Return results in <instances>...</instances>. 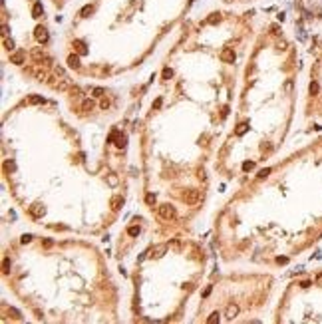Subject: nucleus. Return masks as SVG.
<instances>
[{
  "mask_svg": "<svg viewBox=\"0 0 322 324\" xmlns=\"http://www.w3.org/2000/svg\"><path fill=\"white\" fill-rule=\"evenodd\" d=\"M181 199L185 201V205H197L201 201V193H199V189H195V187H189V189H185L183 193H181Z\"/></svg>",
  "mask_w": 322,
  "mask_h": 324,
  "instance_id": "obj_1",
  "label": "nucleus"
},
{
  "mask_svg": "<svg viewBox=\"0 0 322 324\" xmlns=\"http://www.w3.org/2000/svg\"><path fill=\"white\" fill-rule=\"evenodd\" d=\"M157 213H159L161 219H165V221H171V219H175L177 217V211L173 205H169V203H163V205L157 207Z\"/></svg>",
  "mask_w": 322,
  "mask_h": 324,
  "instance_id": "obj_2",
  "label": "nucleus"
},
{
  "mask_svg": "<svg viewBox=\"0 0 322 324\" xmlns=\"http://www.w3.org/2000/svg\"><path fill=\"white\" fill-rule=\"evenodd\" d=\"M235 60H237V54H235V50H233V48H223V50H221V62L233 64Z\"/></svg>",
  "mask_w": 322,
  "mask_h": 324,
  "instance_id": "obj_3",
  "label": "nucleus"
},
{
  "mask_svg": "<svg viewBox=\"0 0 322 324\" xmlns=\"http://www.w3.org/2000/svg\"><path fill=\"white\" fill-rule=\"evenodd\" d=\"M34 38L38 40L40 44H46L48 42V30L44 28V26H36V30H34Z\"/></svg>",
  "mask_w": 322,
  "mask_h": 324,
  "instance_id": "obj_4",
  "label": "nucleus"
},
{
  "mask_svg": "<svg viewBox=\"0 0 322 324\" xmlns=\"http://www.w3.org/2000/svg\"><path fill=\"white\" fill-rule=\"evenodd\" d=\"M239 316V306L237 304H227V308H225V318L227 320H235Z\"/></svg>",
  "mask_w": 322,
  "mask_h": 324,
  "instance_id": "obj_5",
  "label": "nucleus"
},
{
  "mask_svg": "<svg viewBox=\"0 0 322 324\" xmlns=\"http://www.w3.org/2000/svg\"><path fill=\"white\" fill-rule=\"evenodd\" d=\"M32 58H34V60H36V62H40V64L44 62V64H46V66H50V62H52V60H50V58H48L46 54H44L42 50H40V48H36V50H34V52H32Z\"/></svg>",
  "mask_w": 322,
  "mask_h": 324,
  "instance_id": "obj_6",
  "label": "nucleus"
},
{
  "mask_svg": "<svg viewBox=\"0 0 322 324\" xmlns=\"http://www.w3.org/2000/svg\"><path fill=\"white\" fill-rule=\"evenodd\" d=\"M24 60H26V54H24L22 50H18V52H14L12 56H10V62H12V64H16V66H22V64H24Z\"/></svg>",
  "mask_w": 322,
  "mask_h": 324,
  "instance_id": "obj_7",
  "label": "nucleus"
},
{
  "mask_svg": "<svg viewBox=\"0 0 322 324\" xmlns=\"http://www.w3.org/2000/svg\"><path fill=\"white\" fill-rule=\"evenodd\" d=\"M167 245H157V247H153L151 249V258H161L163 255H165V251H167Z\"/></svg>",
  "mask_w": 322,
  "mask_h": 324,
  "instance_id": "obj_8",
  "label": "nucleus"
},
{
  "mask_svg": "<svg viewBox=\"0 0 322 324\" xmlns=\"http://www.w3.org/2000/svg\"><path fill=\"white\" fill-rule=\"evenodd\" d=\"M68 66L70 68H74V70H80V54H70L68 56Z\"/></svg>",
  "mask_w": 322,
  "mask_h": 324,
  "instance_id": "obj_9",
  "label": "nucleus"
},
{
  "mask_svg": "<svg viewBox=\"0 0 322 324\" xmlns=\"http://www.w3.org/2000/svg\"><path fill=\"white\" fill-rule=\"evenodd\" d=\"M30 213H32L34 217H42V215L46 213V209H44V207L40 205V203H34V205L30 207Z\"/></svg>",
  "mask_w": 322,
  "mask_h": 324,
  "instance_id": "obj_10",
  "label": "nucleus"
},
{
  "mask_svg": "<svg viewBox=\"0 0 322 324\" xmlns=\"http://www.w3.org/2000/svg\"><path fill=\"white\" fill-rule=\"evenodd\" d=\"M74 46H76V52L80 54V56H85V54H88V46H85L82 40H76V42H74Z\"/></svg>",
  "mask_w": 322,
  "mask_h": 324,
  "instance_id": "obj_11",
  "label": "nucleus"
},
{
  "mask_svg": "<svg viewBox=\"0 0 322 324\" xmlns=\"http://www.w3.org/2000/svg\"><path fill=\"white\" fill-rule=\"evenodd\" d=\"M42 12H44L42 2H34V6H32V16H34V18H40V16H42Z\"/></svg>",
  "mask_w": 322,
  "mask_h": 324,
  "instance_id": "obj_12",
  "label": "nucleus"
},
{
  "mask_svg": "<svg viewBox=\"0 0 322 324\" xmlns=\"http://www.w3.org/2000/svg\"><path fill=\"white\" fill-rule=\"evenodd\" d=\"M121 207H123V199H121V197H111V209L119 211Z\"/></svg>",
  "mask_w": 322,
  "mask_h": 324,
  "instance_id": "obj_13",
  "label": "nucleus"
},
{
  "mask_svg": "<svg viewBox=\"0 0 322 324\" xmlns=\"http://www.w3.org/2000/svg\"><path fill=\"white\" fill-rule=\"evenodd\" d=\"M94 105L95 104L92 100H84V101H82V110H84V111H92V110H94Z\"/></svg>",
  "mask_w": 322,
  "mask_h": 324,
  "instance_id": "obj_14",
  "label": "nucleus"
},
{
  "mask_svg": "<svg viewBox=\"0 0 322 324\" xmlns=\"http://www.w3.org/2000/svg\"><path fill=\"white\" fill-rule=\"evenodd\" d=\"M32 74L36 76V80H38V82H46V78H48V76H46V72H44V70H34Z\"/></svg>",
  "mask_w": 322,
  "mask_h": 324,
  "instance_id": "obj_15",
  "label": "nucleus"
},
{
  "mask_svg": "<svg viewBox=\"0 0 322 324\" xmlns=\"http://www.w3.org/2000/svg\"><path fill=\"white\" fill-rule=\"evenodd\" d=\"M246 129H249V124H245V121H243V124H239V125H237L235 133H237V135H243V133H246Z\"/></svg>",
  "mask_w": 322,
  "mask_h": 324,
  "instance_id": "obj_16",
  "label": "nucleus"
},
{
  "mask_svg": "<svg viewBox=\"0 0 322 324\" xmlns=\"http://www.w3.org/2000/svg\"><path fill=\"white\" fill-rule=\"evenodd\" d=\"M54 74L58 76V80H64V78H68V76H66V70H64V68H60V66L54 68Z\"/></svg>",
  "mask_w": 322,
  "mask_h": 324,
  "instance_id": "obj_17",
  "label": "nucleus"
},
{
  "mask_svg": "<svg viewBox=\"0 0 322 324\" xmlns=\"http://www.w3.org/2000/svg\"><path fill=\"white\" fill-rule=\"evenodd\" d=\"M221 320V314L219 312H211V316L207 318V324H215V322H219Z\"/></svg>",
  "mask_w": 322,
  "mask_h": 324,
  "instance_id": "obj_18",
  "label": "nucleus"
},
{
  "mask_svg": "<svg viewBox=\"0 0 322 324\" xmlns=\"http://www.w3.org/2000/svg\"><path fill=\"white\" fill-rule=\"evenodd\" d=\"M92 12H94V6L90 4V6H84V8H82V12H80V14L84 16V18H88V16H90Z\"/></svg>",
  "mask_w": 322,
  "mask_h": 324,
  "instance_id": "obj_19",
  "label": "nucleus"
},
{
  "mask_svg": "<svg viewBox=\"0 0 322 324\" xmlns=\"http://www.w3.org/2000/svg\"><path fill=\"white\" fill-rule=\"evenodd\" d=\"M219 20H221V14H219V12H215V14H211V16L207 18V22H209V24H217Z\"/></svg>",
  "mask_w": 322,
  "mask_h": 324,
  "instance_id": "obj_20",
  "label": "nucleus"
},
{
  "mask_svg": "<svg viewBox=\"0 0 322 324\" xmlns=\"http://www.w3.org/2000/svg\"><path fill=\"white\" fill-rule=\"evenodd\" d=\"M145 203L149 207H153V205H155V195H153V193H147V195H145Z\"/></svg>",
  "mask_w": 322,
  "mask_h": 324,
  "instance_id": "obj_21",
  "label": "nucleus"
},
{
  "mask_svg": "<svg viewBox=\"0 0 322 324\" xmlns=\"http://www.w3.org/2000/svg\"><path fill=\"white\" fill-rule=\"evenodd\" d=\"M161 76H163V80H169V78L173 76V70H171V68H163V74H161Z\"/></svg>",
  "mask_w": 322,
  "mask_h": 324,
  "instance_id": "obj_22",
  "label": "nucleus"
},
{
  "mask_svg": "<svg viewBox=\"0 0 322 324\" xmlns=\"http://www.w3.org/2000/svg\"><path fill=\"white\" fill-rule=\"evenodd\" d=\"M127 233L131 235V237H137V235H139V227H137V225H133V227H129V229H127Z\"/></svg>",
  "mask_w": 322,
  "mask_h": 324,
  "instance_id": "obj_23",
  "label": "nucleus"
},
{
  "mask_svg": "<svg viewBox=\"0 0 322 324\" xmlns=\"http://www.w3.org/2000/svg\"><path fill=\"white\" fill-rule=\"evenodd\" d=\"M30 104H44V98H40V95H30Z\"/></svg>",
  "mask_w": 322,
  "mask_h": 324,
  "instance_id": "obj_24",
  "label": "nucleus"
},
{
  "mask_svg": "<svg viewBox=\"0 0 322 324\" xmlns=\"http://www.w3.org/2000/svg\"><path fill=\"white\" fill-rule=\"evenodd\" d=\"M125 141H127V137H125V135H121V137H119L118 141H115V145H118V147L121 149V147H125Z\"/></svg>",
  "mask_w": 322,
  "mask_h": 324,
  "instance_id": "obj_25",
  "label": "nucleus"
},
{
  "mask_svg": "<svg viewBox=\"0 0 322 324\" xmlns=\"http://www.w3.org/2000/svg\"><path fill=\"white\" fill-rule=\"evenodd\" d=\"M2 267H4V268H2V272H4V274H8V272H10V261H8V258H4Z\"/></svg>",
  "mask_w": 322,
  "mask_h": 324,
  "instance_id": "obj_26",
  "label": "nucleus"
},
{
  "mask_svg": "<svg viewBox=\"0 0 322 324\" xmlns=\"http://www.w3.org/2000/svg\"><path fill=\"white\" fill-rule=\"evenodd\" d=\"M108 183H109V185H118V175H114V173L108 175Z\"/></svg>",
  "mask_w": 322,
  "mask_h": 324,
  "instance_id": "obj_27",
  "label": "nucleus"
},
{
  "mask_svg": "<svg viewBox=\"0 0 322 324\" xmlns=\"http://www.w3.org/2000/svg\"><path fill=\"white\" fill-rule=\"evenodd\" d=\"M308 90H310V94H312V95H316V94H318V84H316V82H312Z\"/></svg>",
  "mask_w": 322,
  "mask_h": 324,
  "instance_id": "obj_28",
  "label": "nucleus"
},
{
  "mask_svg": "<svg viewBox=\"0 0 322 324\" xmlns=\"http://www.w3.org/2000/svg\"><path fill=\"white\" fill-rule=\"evenodd\" d=\"M100 107H101V110H108V107H109V100H108V98H101Z\"/></svg>",
  "mask_w": 322,
  "mask_h": 324,
  "instance_id": "obj_29",
  "label": "nucleus"
},
{
  "mask_svg": "<svg viewBox=\"0 0 322 324\" xmlns=\"http://www.w3.org/2000/svg\"><path fill=\"white\" fill-rule=\"evenodd\" d=\"M253 167H255V163H253V161H245V163H243V169H245V171H251Z\"/></svg>",
  "mask_w": 322,
  "mask_h": 324,
  "instance_id": "obj_30",
  "label": "nucleus"
},
{
  "mask_svg": "<svg viewBox=\"0 0 322 324\" xmlns=\"http://www.w3.org/2000/svg\"><path fill=\"white\" fill-rule=\"evenodd\" d=\"M8 314H12V318H20V312L16 308H8Z\"/></svg>",
  "mask_w": 322,
  "mask_h": 324,
  "instance_id": "obj_31",
  "label": "nucleus"
},
{
  "mask_svg": "<svg viewBox=\"0 0 322 324\" xmlns=\"http://www.w3.org/2000/svg\"><path fill=\"white\" fill-rule=\"evenodd\" d=\"M104 95V90L101 88H94V98H101Z\"/></svg>",
  "mask_w": 322,
  "mask_h": 324,
  "instance_id": "obj_32",
  "label": "nucleus"
},
{
  "mask_svg": "<svg viewBox=\"0 0 322 324\" xmlns=\"http://www.w3.org/2000/svg\"><path fill=\"white\" fill-rule=\"evenodd\" d=\"M30 241H32V235H24L22 239H20V243L22 245H26V243H30Z\"/></svg>",
  "mask_w": 322,
  "mask_h": 324,
  "instance_id": "obj_33",
  "label": "nucleus"
},
{
  "mask_svg": "<svg viewBox=\"0 0 322 324\" xmlns=\"http://www.w3.org/2000/svg\"><path fill=\"white\" fill-rule=\"evenodd\" d=\"M4 46H6V50H14V42L12 40H4Z\"/></svg>",
  "mask_w": 322,
  "mask_h": 324,
  "instance_id": "obj_34",
  "label": "nucleus"
},
{
  "mask_svg": "<svg viewBox=\"0 0 322 324\" xmlns=\"http://www.w3.org/2000/svg\"><path fill=\"white\" fill-rule=\"evenodd\" d=\"M161 104H163V100H161V98H157V100L153 101V110H159V107H161Z\"/></svg>",
  "mask_w": 322,
  "mask_h": 324,
  "instance_id": "obj_35",
  "label": "nucleus"
},
{
  "mask_svg": "<svg viewBox=\"0 0 322 324\" xmlns=\"http://www.w3.org/2000/svg\"><path fill=\"white\" fill-rule=\"evenodd\" d=\"M269 173H270V169H262V171L259 173V179H262V177H266V175H269Z\"/></svg>",
  "mask_w": 322,
  "mask_h": 324,
  "instance_id": "obj_36",
  "label": "nucleus"
},
{
  "mask_svg": "<svg viewBox=\"0 0 322 324\" xmlns=\"http://www.w3.org/2000/svg\"><path fill=\"white\" fill-rule=\"evenodd\" d=\"M118 137V131H111V133H109V143H115L114 139Z\"/></svg>",
  "mask_w": 322,
  "mask_h": 324,
  "instance_id": "obj_37",
  "label": "nucleus"
},
{
  "mask_svg": "<svg viewBox=\"0 0 322 324\" xmlns=\"http://www.w3.org/2000/svg\"><path fill=\"white\" fill-rule=\"evenodd\" d=\"M167 247H169V249H179V243H177V241H173V243H169Z\"/></svg>",
  "mask_w": 322,
  "mask_h": 324,
  "instance_id": "obj_38",
  "label": "nucleus"
},
{
  "mask_svg": "<svg viewBox=\"0 0 322 324\" xmlns=\"http://www.w3.org/2000/svg\"><path fill=\"white\" fill-rule=\"evenodd\" d=\"M316 282H318V284H322V272H320V274L316 277Z\"/></svg>",
  "mask_w": 322,
  "mask_h": 324,
  "instance_id": "obj_39",
  "label": "nucleus"
}]
</instances>
